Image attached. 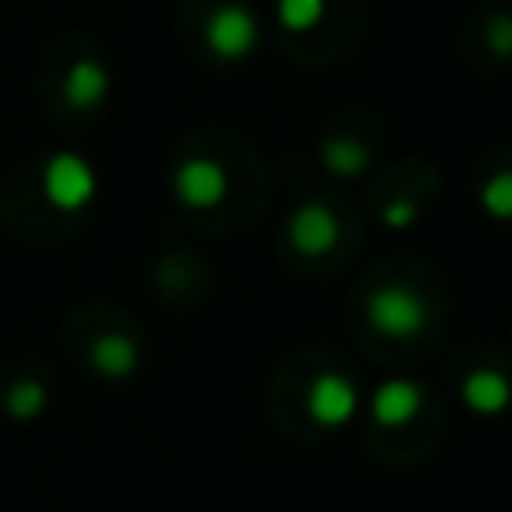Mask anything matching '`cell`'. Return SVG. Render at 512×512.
Listing matches in <instances>:
<instances>
[{
  "label": "cell",
  "instance_id": "1",
  "mask_svg": "<svg viewBox=\"0 0 512 512\" xmlns=\"http://www.w3.org/2000/svg\"><path fill=\"white\" fill-rule=\"evenodd\" d=\"M40 188H44V200L60 212H76L84 208L92 196H96V172L84 156L76 152H56L44 160L40 168Z\"/></svg>",
  "mask_w": 512,
  "mask_h": 512
},
{
  "label": "cell",
  "instance_id": "2",
  "mask_svg": "<svg viewBox=\"0 0 512 512\" xmlns=\"http://www.w3.org/2000/svg\"><path fill=\"white\" fill-rule=\"evenodd\" d=\"M368 324L384 336H416L428 324V304L420 292H412L408 284H384L368 296L364 304Z\"/></svg>",
  "mask_w": 512,
  "mask_h": 512
},
{
  "label": "cell",
  "instance_id": "3",
  "mask_svg": "<svg viewBox=\"0 0 512 512\" xmlns=\"http://www.w3.org/2000/svg\"><path fill=\"white\" fill-rule=\"evenodd\" d=\"M204 40L220 60H244V56H252V48L260 40V24L244 4H224L208 16Z\"/></svg>",
  "mask_w": 512,
  "mask_h": 512
},
{
  "label": "cell",
  "instance_id": "4",
  "mask_svg": "<svg viewBox=\"0 0 512 512\" xmlns=\"http://www.w3.org/2000/svg\"><path fill=\"white\" fill-rule=\"evenodd\" d=\"M172 192H176V200L184 208H212V204L224 200L228 176H224L220 160H212V156H188L176 168V176H172Z\"/></svg>",
  "mask_w": 512,
  "mask_h": 512
},
{
  "label": "cell",
  "instance_id": "5",
  "mask_svg": "<svg viewBox=\"0 0 512 512\" xmlns=\"http://www.w3.org/2000/svg\"><path fill=\"white\" fill-rule=\"evenodd\" d=\"M360 408V392L348 376L340 372H320L312 384H308V416L324 428H340L356 416Z\"/></svg>",
  "mask_w": 512,
  "mask_h": 512
},
{
  "label": "cell",
  "instance_id": "6",
  "mask_svg": "<svg viewBox=\"0 0 512 512\" xmlns=\"http://www.w3.org/2000/svg\"><path fill=\"white\" fill-rule=\"evenodd\" d=\"M340 240V220L324 204H300L288 220V244L304 256H320Z\"/></svg>",
  "mask_w": 512,
  "mask_h": 512
},
{
  "label": "cell",
  "instance_id": "7",
  "mask_svg": "<svg viewBox=\"0 0 512 512\" xmlns=\"http://www.w3.org/2000/svg\"><path fill=\"white\" fill-rule=\"evenodd\" d=\"M368 408H372V420H376V424L400 428V424H408V420L420 412V388H416L412 380H404V376L380 380V384L372 388Z\"/></svg>",
  "mask_w": 512,
  "mask_h": 512
},
{
  "label": "cell",
  "instance_id": "8",
  "mask_svg": "<svg viewBox=\"0 0 512 512\" xmlns=\"http://www.w3.org/2000/svg\"><path fill=\"white\" fill-rule=\"evenodd\" d=\"M108 88H112V76H108V68L100 64V60H92V56H84V60H76L72 68H68V76H64V96H68V104L72 108H100L104 104V96H108Z\"/></svg>",
  "mask_w": 512,
  "mask_h": 512
},
{
  "label": "cell",
  "instance_id": "9",
  "mask_svg": "<svg viewBox=\"0 0 512 512\" xmlns=\"http://www.w3.org/2000/svg\"><path fill=\"white\" fill-rule=\"evenodd\" d=\"M92 368L104 376V380H124L140 368V344L124 332H108L92 344Z\"/></svg>",
  "mask_w": 512,
  "mask_h": 512
},
{
  "label": "cell",
  "instance_id": "10",
  "mask_svg": "<svg viewBox=\"0 0 512 512\" xmlns=\"http://www.w3.org/2000/svg\"><path fill=\"white\" fill-rule=\"evenodd\" d=\"M460 400H464L468 412H476V416H492V412H500V408L508 404V384H504L500 372L472 368V372L464 376V384H460Z\"/></svg>",
  "mask_w": 512,
  "mask_h": 512
},
{
  "label": "cell",
  "instance_id": "11",
  "mask_svg": "<svg viewBox=\"0 0 512 512\" xmlns=\"http://www.w3.org/2000/svg\"><path fill=\"white\" fill-rule=\"evenodd\" d=\"M320 156H324V164H328L336 176H344V180H352V176H360V172L368 168V152H364V144H356V140L332 136V140L320 144Z\"/></svg>",
  "mask_w": 512,
  "mask_h": 512
},
{
  "label": "cell",
  "instance_id": "12",
  "mask_svg": "<svg viewBox=\"0 0 512 512\" xmlns=\"http://www.w3.org/2000/svg\"><path fill=\"white\" fill-rule=\"evenodd\" d=\"M44 404H48V388H44L40 380H16V384L8 388V396H4V412L16 416V420L40 416Z\"/></svg>",
  "mask_w": 512,
  "mask_h": 512
},
{
  "label": "cell",
  "instance_id": "13",
  "mask_svg": "<svg viewBox=\"0 0 512 512\" xmlns=\"http://www.w3.org/2000/svg\"><path fill=\"white\" fill-rule=\"evenodd\" d=\"M276 16L288 32H308L324 16V0H276Z\"/></svg>",
  "mask_w": 512,
  "mask_h": 512
},
{
  "label": "cell",
  "instance_id": "14",
  "mask_svg": "<svg viewBox=\"0 0 512 512\" xmlns=\"http://www.w3.org/2000/svg\"><path fill=\"white\" fill-rule=\"evenodd\" d=\"M480 200H484V208L496 216V220H508V212H512V180L500 172V176H492L484 188H480Z\"/></svg>",
  "mask_w": 512,
  "mask_h": 512
},
{
  "label": "cell",
  "instance_id": "15",
  "mask_svg": "<svg viewBox=\"0 0 512 512\" xmlns=\"http://www.w3.org/2000/svg\"><path fill=\"white\" fill-rule=\"evenodd\" d=\"M384 224L388 228H408L412 220H416V204L412 200H392V204H384Z\"/></svg>",
  "mask_w": 512,
  "mask_h": 512
},
{
  "label": "cell",
  "instance_id": "16",
  "mask_svg": "<svg viewBox=\"0 0 512 512\" xmlns=\"http://www.w3.org/2000/svg\"><path fill=\"white\" fill-rule=\"evenodd\" d=\"M492 44H496V52H508V24H504V20H496V32H492Z\"/></svg>",
  "mask_w": 512,
  "mask_h": 512
}]
</instances>
